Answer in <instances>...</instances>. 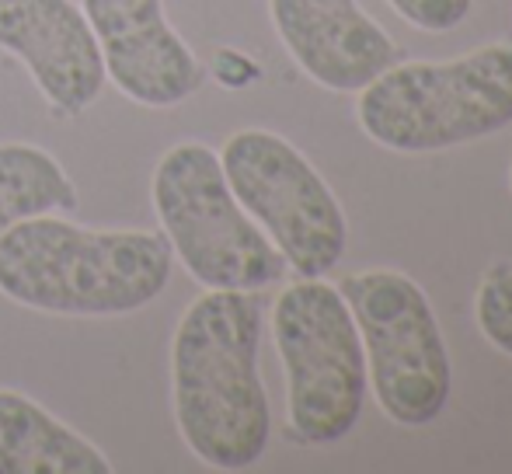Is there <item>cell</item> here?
Masks as SVG:
<instances>
[{
    "instance_id": "cell-1",
    "label": "cell",
    "mask_w": 512,
    "mask_h": 474,
    "mask_svg": "<svg viewBox=\"0 0 512 474\" xmlns=\"http://www.w3.org/2000/svg\"><path fill=\"white\" fill-rule=\"evenodd\" d=\"M262 304L251 290H206L171 339V405L192 457L213 471L262 461L272 433L258 373Z\"/></svg>"
},
{
    "instance_id": "cell-2",
    "label": "cell",
    "mask_w": 512,
    "mask_h": 474,
    "mask_svg": "<svg viewBox=\"0 0 512 474\" xmlns=\"http://www.w3.org/2000/svg\"><path fill=\"white\" fill-rule=\"evenodd\" d=\"M171 279V244L147 231H88L53 213L0 234V293L60 318H122Z\"/></svg>"
},
{
    "instance_id": "cell-3",
    "label": "cell",
    "mask_w": 512,
    "mask_h": 474,
    "mask_svg": "<svg viewBox=\"0 0 512 474\" xmlns=\"http://www.w3.org/2000/svg\"><path fill=\"white\" fill-rule=\"evenodd\" d=\"M356 95L363 133L394 154H436L485 140L512 122V42L446 63H391Z\"/></svg>"
},
{
    "instance_id": "cell-4",
    "label": "cell",
    "mask_w": 512,
    "mask_h": 474,
    "mask_svg": "<svg viewBox=\"0 0 512 474\" xmlns=\"http://www.w3.org/2000/svg\"><path fill=\"white\" fill-rule=\"evenodd\" d=\"M150 203L171 255L206 290H265L286 272L283 255L244 213L206 143H175L157 161Z\"/></svg>"
},
{
    "instance_id": "cell-5",
    "label": "cell",
    "mask_w": 512,
    "mask_h": 474,
    "mask_svg": "<svg viewBox=\"0 0 512 474\" xmlns=\"http://www.w3.org/2000/svg\"><path fill=\"white\" fill-rule=\"evenodd\" d=\"M272 342L293 436L310 447L345 440L363 415L366 353L342 290L321 279L286 286L272 304Z\"/></svg>"
},
{
    "instance_id": "cell-6",
    "label": "cell",
    "mask_w": 512,
    "mask_h": 474,
    "mask_svg": "<svg viewBox=\"0 0 512 474\" xmlns=\"http://www.w3.org/2000/svg\"><path fill=\"white\" fill-rule=\"evenodd\" d=\"M366 353L380 412L405 429L429 426L450 401V353L425 290L398 269H363L338 283Z\"/></svg>"
},
{
    "instance_id": "cell-7",
    "label": "cell",
    "mask_w": 512,
    "mask_h": 474,
    "mask_svg": "<svg viewBox=\"0 0 512 474\" xmlns=\"http://www.w3.org/2000/svg\"><path fill=\"white\" fill-rule=\"evenodd\" d=\"M230 192L297 279H321L345 255L349 224L317 168L286 136L237 129L220 150Z\"/></svg>"
},
{
    "instance_id": "cell-8",
    "label": "cell",
    "mask_w": 512,
    "mask_h": 474,
    "mask_svg": "<svg viewBox=\"0 0 512 474\" xmlns=\"http://www.w3.org/2000/svg\"><path fill=\"white\" fill-rule=\"evenodd\" d=\"M105 74L129 102L171 109L203 88L206 67L171 28L164 0H81Z\"/></svg>"
},
{
    "instance_id": "cell-9",
    "label": "cell",
    "mask_w": 512,
    "mask_h": 474,
    "mask_svg": "<svg viewBox=\"0 0 512 474\" xmlns=\"http://www.w3.org/2000/svg\"><path fill=\"white\" fill-rule=\"evenodd\" d=\"M0 49L25 63L56 116L74 119L102 98V49L74 0H0Z\"/></svg>"
},
{
    "instance_id": "cell-10",
    "label": "cell",
    "mask_w": 512,
    "mask_h": 474,
    "mask_svg": "<svg viewBox=\"0 0 512 474\" xmlns=\"http://www.w3.org/2000/svg\"><path fill=\"white\" fill-rule=\"evenodd\" d=\"M286 53L310 81L356 95L394 63V42L356 0H269Z\"/></svg>"
},
{
    "instance_id": "cell-11",
    "label": "cell",
    "mask_w": 512,
    "mask_h": 474,
    "mask_svg": "<svg viewBox=\"0 0 512 474\" xmlns=\"http://www.w3.org/2000/svg\"><path fill=\"white\" fill-rule=\"evenodd\" d=\"M0 474H112V461L39 401L0 387Z\"/></svg>"
},
{
    "instance_id": "cell-12",
    "label": "cell",
    "mask_w": 512,
    "mask_h": 474,
    "mask_svg": "<svg viewBox=\"0 0 512 474\" xmlns=\"http://www.w3.org/2000/svg\"><path fill=\"white\" fill-rule=\"evenodd\" d=\"M74 182L49 150L32 143H0V234L32 217L77 210Z\"/></svg>"
},
{
    "instance_id": "cell-13",
    "label": "cell",
    "mask_w": 512,
    "mask_h": 474,
    "mask_svg": "<svg viewBox=\"0 0 512 474\" xmlns=\"http://www.w3.org/2000/svg\"><path fill=\"white\" fill-rule=\"evenodd\" d=\"M474 318L499 353L512 356V272H495L474 297Z\"/></svg>"
},
{
    "instance_id": "cell-14",
    "label": "cell",
    "mask_w": 512,
    "mask_h": 474,
    "mask_svg": "<svg viewBox=\"0 0 512 474\" xmlns=\"http://www.w3.org/2000/svg\"><path fill=\"white\" fill-rule=\"evenodd\" d=\"M474 0H391V7L422 32H453L464 25Z\"/></svg>"
},
{
    "instance_id": "cell-15",
    "label": "cell",
    "mask_w": 512,
    "mask_h": 474,
    "mask_svg": "<svg viewBox=\"0 0 512 474\" xmlns=\"http://www.w3.org/2000/svg\"><path fill=\"white\" fill-rule=\"evenodd\" d=\"M509 178H512V175H509Z\"/></svg>"
}]
</instances>
